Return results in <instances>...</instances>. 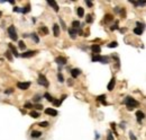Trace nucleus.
<instances>
[{"instance_id":"obj_1","label":"nucleus","mask_w":146,"mask_h":140,"mask_svg":"<svg viewBox=\"0 0 146 140\" xmlns=\"http://www.w3.org/2000/svg\"><path fill=\"white\" fill-rule=\"evenodd\" d=\"M124 103L127 105V110L128 111H133L135 107H137L139 105V103L137 102L136 99H134L133 97H129V96H127L126 98L124 99Z\"/></svg>"},{"instance_id":"obj_2","label":"nucleus","mask_w":146,"mask_h":140,"mask_svg":"<svg viewBox=\"0 0 146 140\" xmlns=\"http://www.w3.org/2000/svg\"><path fill=\"white\" fill-rule=\"evenodd\" d=\"M8 34H9V37L12 41H17L18 36H17V32H16V30H15V26L11 25L8 27Z\"/></svg>"},{"instance_id":"obj_3","label":"nucleus","mask_w":146,"mask_h":140,"mask_svg":"<svg viewBox=\"0 0 146 140\" xmlns=\"http://www.w3.org/2000/svg\"><path fill=\"white\" fill-rule=\"evenodd\" d=\"M98 61H100L101 63H109V59L107 57H101V55L92 57V62H98Z\"/></svg>"},{"instance_id":"obj_4","label":"nucleus","mask_w":146,"mask_h":140,"mask_svg":"<svg viewBox=\"0 0 146 140\" xmlns=\"http://www.w3.org/2000/svg\"><path fill=\"white\" fill-rule=\"evenodd\" d=\"M38 84L42 85V86H44V87H48V85H50L48 80H47L45 76H44V75H42V73H40L39 77H38Z\"/></svg>"},{"instance_id":"obj_5","label":"nucleus","mask_w":146,"mask_h":140,"mask_svg":"<svg viewBox=\"0 0 146 140\" xmlns=\"http://www.w3.org/2000/svg\"><path fill=\"white\" fill-rule=\"evenodd\" d=\"M17 87L19 89H23V90H26L30 87V83L29 81H25V83H17Z\"/></svg>"},{"instance_id":"obj_6","label":"nucleus","mask_w":146,"mask_h":140,"mask_svg":"<svg viewBox=\"0 0 146 140\" xmlns=\"http://www.w3.org/2000/svg\"><path fill=\"white\" fill-rule=\"evenodd\" d=\"M37 51H27V52H24V53H21V57L23 58H30V57H34Z\"/></svg>"},{"instance_id":"obj_7","label":"nucleus","mask_w":146,"mask_h":140,"mask_svg":"<svg viewBox=\"0 0 146 140\" xmlns=\"http://www.w3.org/2000/svg\"><path fill=\"white\" fill-rule=\"evenodd\" d=\"M45 113L46 114H48V115H51V116H56V115L59 114V112H57L56 110H54V109H46Z\"/></svg>"},{"instance_id":"obj_8","label":"nucleus","mask_w":146,"mask_h":140,"mask_svg":"<svg viewBox=\"0 0 146 140\" xmlns=\"http://www.w3.org/2000/svg\"><path fill=\"white\" fill-rule=\"evenodd\" d=\"M81 75V70L80 69H76V68H74V69H72L71 70V76H72V78H76L78 76H80Z\"/></svg>"},{"instance_id":"obj_9","label":"nucleus","mask_w":146,"mask_h":140,"mask_svg":"<svg viewBox=\"0 0 146 140\" xmlns=\"http://www.w3.org/2000/svg\"><path fill=\"white\" fill-rule=\"evenodd\" d=\"M69 34L72 40H75L76 38V35H78V31L74 30V28H69Z\"/></svg>"},{"instance_id":"obj_10","label":"nucleus","mask_w":146,"mask_h":140,"mask_svg":"<svg viewBox=\"0 0 146 140\" xmlns=\"http://www.w3.org/2000/svg\"><path fill=\"white\" fill-rule=\"evenodd\" d=\"M115 86H116V79L115 78H111V80L109 81V84H108V90H112V89L115 88Z\"/></svg>"},{"instance_id":"obj_11","label":"nucleus","mask_w":146,"mask_h":140,"mask_svg":"<svg viewBox=\"0 0 146 140\" xmlns=\"http://www.w3.org/2000/svg\"><path fill=\"white\" fill-rule=\"evenodd\" d=\"M53 33H54V36L55 37H59L60 36V26L55 24V25L53 26Z\"/></svg>"},{"instance_id":"obj_12","label":"nucleus","mask_w":146,"mask_h":140,"mask_svg":"<svg viewBox=\"0 0 146 140\" xmlns=\"http://www.w3.org/2000/svg\"><path fill=\"white\" fill-rule=\"evenodd\" d=\"M136 118H137V121L141 123V121L144 119V118H145L144 112H142V111H137V112H136Z\"/></svg>"},{"instance_id":"obj_13","label":"nucleus","mask_w":146,"mask_h":140,"mask_svg":"<svg viewBox=\"0 0 146 140\" xmlns=\"http://www.w3.org/2000/svg\"><path fill=\"white\" fill-rule=\"evenodd\" d=\"M91 51L93 52V53H97V54H98V53L101 52V47H99L98 44H93V45L91 47Z\"/></svg>"},{"instance_id":"obj_14","label":"nucleus","mask_w":146,"mask_h":140,"mask_svg":"<svg viewBox=\"0 0 146 140\" xmlns=\"http://www.w3.org/2000/svg\"><path fill=\"white\" fill-rule=\"evenodd\" d=\"M66 58H63V57H57L55 59V62L56 63H59V64H65L66 63Z\"/></svg>"},{"instance_id":"obj_15","label":"nucleus","mask_w":146,"mask_h":140,"mask_svg":"<svg viewBox=\"0 0 146 140\" xmlns=\"http://www.w3.org/2000/svg\"><path fill=\"white\" fill-rule=\"evenodd\" d=\"M8 45H9V49H10L9 51H11V52H12V54H14L15 57H19V53L17 52V49H16V47H14L12 44H8Z\"/></svg>"},{"instance_id":"obj_16","label":"nucleus","mask_w":146,"mask_h":140,"mask_svg":"<svg viewBox=\"0 0 146 140\" xmlns=\"http://www.w3.org/2000/svg\"><path fill=\"white\" fill-rule=\"evenodd\" d=\"M30 136H32V138H39L40 136H42V132H40V131L33 130V131H32V133H30Z\"/></svg>"},{"instance_id":"obj_17","label":"nucleus","mask_w":146,"mask_h":140,"mask_svg":"<svg viewBox=\"0 0 146 140\" xmlns=\"http://www.w3.org/2000/svg\"><path fill=\"white\" fill-rule=\"evenodd\" d=\"M47 4H48L50 6H52V7H53V9H54L56 13L59 11V6H57V4H56L55 1H47Z\"/></svg>"},{"instance_id":"obj_18","label":"nucleus","mask_w":146,"mask_h":140,"mask_svg":"<svg viewBox=\"0 0 146 140\" xmlns=\"http://www.w3.org/2000/svg\"><path fill=\"white\" fill-rule=\"evenodd\" d=\"M97 101L101 102L103 105H107V103H106V95H100V96H98V97H97Z\"/></svg>"},{"instance_id":"obj_19","label":"nucleus","mask_w":146,"mask_h":140,"mask_svg":"<svg viewBox=\"0 0 146 140\" xmlns=\"http://www.w3.org/2000/svg\"><path fill=\"white\" fill-rule=\"evenodd\" d=\"M76 14L79 17H83L84 16V9L82 8V7H78V9H76Z\"/></svg>"},{"instance_id":"obj_20","label":"nucleus","mask_w":146,"mask_h":140,"mask_svg":"<svg viewBox=\"0 0 146 140\" xmlns=\"http://www.w3.org/2000/svg\"><path fill=\"white\" fill-rule=\"evenodd\" d=\"M114 19V16L110 15V14H107L106 16H105V23H109V21H111Z\"/></svg>"},{"instance_id":"obj_21","label":"nucleus","mask_w":146,"mask_h":140,"mask_svg":"<svg viewBox=\"0 0 146 140\" xmlns=\"http://www.w3.org/2000/svg\"><path fill=\"white\" fill-rule=\"evenodd\" d=\"M39 32L42 34H44V35H47V34H48V30H47V27H45V26H42L39 28Z\"/></svg>"},{"instance_id":"obj_22","label":"nucleus","mask_w":146,"mask_h":140,"mask_svg":"<svg viewBox=\"0 0 146 140\" xmlns=\"http://www.w3.org/2000/svg\"><path fill=\"white\" fill-rule=\"evenodd\" d=\"M20 11H21L23 14H27V13H29V11H30V6L27 5L26 7H24L23 9H20Z\"/></svg>"},{"instance_id":"obj_23","label":"nucleus","mask_w":146,"mask_h":140,"mask_svg":"<svg viewBox=\"0 0 146 140\" xmlns=\"http://www.w3.org/2000/svg\"><path fill=\"white\" fill-rule=\"evenodd\" d=\"M134 33L137 34V35H142V34H143V28H141V27H136V28H134Z\"/></svg>"},{"instance_id":"obj_24","label":"nucleus","mask_w":146,"mask_h":140,"mask_svg":"<svg viewBox=\"0 0 146 140\" xmlns=\"http://www.w3.org/2000/svg\"><path fill=\"white\" fill-rule=\"evenodd\" d=\"M5 55H6V58H7L9 61H12V55H11V52H10L9 50H8V51H6Z\"/></svg>"},{"instance_id":"obj_25","label":"nucleus","mask_w":146,"mask_h":140,"mask_svg":"<svg viewBox=\"0 0 146 140\" xmlns=\"http://www.w3.org/2000/svg\"><path fill=\"white\" fill-rule=\"evenodd\" d=\"M29 115L32 116V118H34V119H37V118L39 116V113H38V112H36V111H32Z\"/></svg>"},{"instance_id":"obj_26","label":"nucleus","mask_w":146,"mask_h":140,"mask_svg":"<svg viewBox=\"0 0 146 140\" xmlns=\"http://www.w3.org/2000/svg\"><path fill=\"white\" fill-rule=\"evenodd\" d=\"M134 6H145V1H130Z\"/></svg>"},{"instance_id":"obj_27","label":"nucleus","mask_w":146,"mask_h":140,"mask_svg":"<svg viewBox=\"0 0 146 140\" xmlns=\"http://www.w3.org/2000/svg\"><path fill=\"white\" fill-rule=\"evenodd\" d=\"M44 97H45V98L47 99L48 102H53V101H54V98H53V97H52V96H51L48 93H45V94H44Z\"/></svg>"},{"instance_id":"obj_28","label":"nucleus","mask_w":146,"mask_h":140,"mask_svg":"<svg viewBox=\"0 0 146 140\" xmlns=\"http://www.w3.org/2000/svg\"><path fill=\"white\" fill-rule=\"evenodd\" d=\"M32 38L34 40V42H35V43H39V38H38V36H37V34L33 33V34H32Z\"/></svg>"},{"instance_id":"obj_29","label":"nucleus","mask_w":146,"mask_h":140,"mask_svg":"<svg viewBox=\"0 0 146 140\" xmlns=\"http://www.w3.org/2000/svg\"><path fill=\"white\" fill-rule=\"evenodd\" d=\"M72 26H73V28H74V30L78 28V27H80V21H72Z\"/></svg>"},{"instance_id":"obj_30","label":"nucleus","mask_w":146,"mask_h":140,"mask_svg":"<svg viewBox=\"0 0 146 140\" xmlns=\"http://www.w3.org/2000/svg\"><path fill=\"white\" fill-rule=\"evenodd\" d=\"M38 125L42 127V128H46V127H48V122H47V121H43V122H39Z\"/></svg>"},{"instance_id":"obj_31","label":"nucleus","mask_w":146,"mask_h":140,"mask_svg":"<svg viewBox=\"0 0 146 140\" xmlns=\"http://www.w3.org/2000/svg\"><path fill=\"white\" fill-rule=\"evenodd\" d=\"M57 79H59L60 83H63V81H64V77H63V75L61 72H59V75H57Z\"/></svg>"},{"instance_id":"obj_32","label":"nucleus","mask_w":146,"mask_h":140,"mask_svg":"<svg viewBox=\"0 0 146 140\" xmlns=\"http://www.w3.org/2000/svg\"><path fill=\"white\" fill-rule=\"evenodd\" d=\"M118 47V43H117V42H111V43L108 44V47Z\"/></svg>"},{"instance_id":"obj_33","label":"nucleus","mask_w":146,"mask_h":140,"mask_svg":"<svg viewBox=\"0 0 146 140\" xmlns=\"http://www.w3.org/2000/svg\"><path fill=\"white\" fill-rule=\"evenodd\" d=\"M18 44H19V49H20V50H25L26 45H25V43H24V42H23V41H19V43H18Z\"/></svg>"},{"instance_id":"obj_34","label":"nucleus","mask_w":146,"mask_h":140,"mask_svg":"<svg viewBox=\"0 0 146 140\" xmlns=\"http://www.w3.org/2000/svg\"><path fill=\"white\" fill-rule=\"evenodd\" d=\"M52 103L54 104V106H60L61 104H62V103L60 102V99H54V101H53Z\"/></svg>"},{"instance_id":"obj_35","label":"nucleus","mask_w":146,"mask_h":140,"mask_svg":"<svg viewBox=\"0 0 146 140\" xmlns=\"http://www.w3.org/2000/svg\"><path fill=\"white\" fill-rule=\"evenodd\" d=\"M40 98H42V96H40V95H36L35 97H34V102L37 103V102H39V101H40Z\"/></svg>"},{"instance_id":"obj_36","label":"nucleus","mask_w":146,"mask_h":140,"mask_svg":"<svg viewBox=\"0 0 146 140\" xmlns=\"http://www.w3.org/2000/svg\"><path fill=\"white\" fill-rule=\"evenodd\" d=\"M117 28H118V21H116V24H115L114 26H111L110 30L111 31H115V30H117Z\"/></svg>"},{"instance_id":"obj_37","label":"nucleus","mask_w":146,"mask_h":140,"mask_svg":"<svg viewBox=\"0 0 146 140\" xmlns=\"http://www.w3.org/2000/svg\"><path fill=\"white\" fill-rule=\"evenodd\" d=\"M24 107H26V109H33V104H30V103H26Z\"/></svg>"},{"instance_id":"obj_38","label":"nucleus","mask_w":146,"mask_h":140,"mask_svg":"<svg viewBox=\"0 0 146 140\" xmlns=\"http://www.w3.org/2000/svg\"><path fill=\"white\" fill-rule=\"evenodd\" d=\"M87 23H92V17H91V15L87 16Z\"/></svg>"},{"instance_id":"obj_39","label":"nucleus","mask_w":146,"mask_h":140,"mask_svg":"<svg viewBox=\"0 0 146 140\" xmlns=\"http://www.w3.org/2000/svg\"><path fill=\"white\" fill-rule=\"evenodd\" d=\"M35 107L37 110H43V107H44V106H43V105H42V104H36L35 105Z\"/></svg>"},{"instance_id":"obj_40","label":"nucleus","mask_w":146,"mask_h":140,"mask_svg":"<svg viewBox=\"0 0 146 140\" xmlns=\"http://www.w3.org/2000/svg\"><path fill=\"white\" fill-rule=\"evenodd\" d=\"M110 125H111V129L114 130V131H115V129H116V124H115V123H110ZM115 135H117V132L116 131H115Z\"/></svg>"},{"instance_id":"obj_41","label":"nucleus","mask_w":146,"mask_h":140,"mask_svg":"<svg viewBox=\"0 0 146 140\" xmlns=\"http://www.w3.org/2000/svg\"><path fill=\"white\" fill-rule=\"evenodd\" d=\"M129 137H130V140H137L136 139V137H135V136H134V133H129Z\"/></svg>"},{"instance_id":"obj_42","label":"nucleus","mask_w":146,"mask_h":140,"mask_svg":"<svg viewBox=\"0 0 146 140\" xmlns=\"http://www.w3.org/2000/svg\"><path fill=\"white\" fill-rule=\"evenodd\" d=\"M12 92H14V89H8V90H5V94H11L12 93Z\"/></svg>"},{"instance_id":"obj_43","label":"nucleus","mask_w":146,"mask_h":140,"mask_svg":"<svg viewBox=\"0 0 146 140\" xmlns=\"http://www.w3.org/2000/svg\"><path fill=\"white\" fill-rule=\"evenodd\" d=\"M107 140H114V137H112V135H111V133H109V135H108V139Z\"/></svg>"},{"instance_id":"obj_44","label":"nucleus","mask_w":146,"mask_h":140,"mask_svg":"<svg viewBox=\"0 0 146 140\" xmlns=\"http://www.w3.org/2000/svg\"><path fill=\"white\" fill-rule=\"evenodd\" d=\"M86 2H87V5L89 6V7H92V6H93V4H92L91 1H86Z\"/></svg>"},{"instance_id":"obj_45","label":"nucleus","mask_w":146,"mask_h":140,"mask_svg":"<svg viewBox=\"0 0 146 140\" xmlns=\"http://www.w3.org/2000/svg\"><path fill=\"white\" fill-rule=\"evenodd\" d=\"M66 98V95H63V96H62V98H61V101H60V102H61V103H62V102H63V101H64V99H65Z\"/></svg>"},{"instance_id":"obj_46","label":"nucleus","mask_w":146,"mask_h":140,"mask_svg":"<svg viewBox=\"0 0 146 140\" xmlns=\"http://www.w3.org/2000/svg\"><path fill=\"white\" fill-rule=\"evenodd\" d=\"M14 11H16V13H17V11H20L19 7H15V8H14Z\"/></svg>"},{"instance_id":"obj_47","label":"nucleus","mask_w":146,"mask_h":140,"mask_svg":"<svg viewBox=\"0 0 146 140\" xmlns=\"http://www.w3.org/2000/svg\"><path fill=\"white\" fill-rule=\"evenodd\" d=\"M61 23H62V27H63V28L65 30V24H64V21H62V19H61Z\"/></svg>"},{"instance_id":"obj_48","label":"nucleus","mask_w":146,"mask_h":140,"mask_svg":"<svg viewBox=\"0 0 146 140\" xmlns=\"http://www.w3.org/2000/svg\"><path fill=\"white\" fill-rule=\"evenodd\" d=\"M126 31H127L126 28H120V32H121V33H125Z\"/></svg>"},{"instance_id":"obj_49","label":"nucleus","mask_w":146,"mask_h":140,"mask_svg":"<svg viewBox=\"0 0 146 140\" xmlns=\"http://www.w3.org/2000/svg\"><path fill=\"white\" fill-rule=\"evenodd\" d=\"M69 80H70V81H67V84H69V85H70V86H71V85L73 84V83H72V79H69Z\"/></svg>"},{"instance_id":"obj_50","label":"nucleus","mask_w":146,"mask_h":140,"mask_svg":"<svg viewBox=\"0 0 146 140\" xmlns=\"http://www.w3.org/2000/svg\"><path fill=\"white\" fill-rule=\"evenodd\" d=\"M1 16H2V13H1V11H0V17H1Z\"/></svg>"}]
</instances>
